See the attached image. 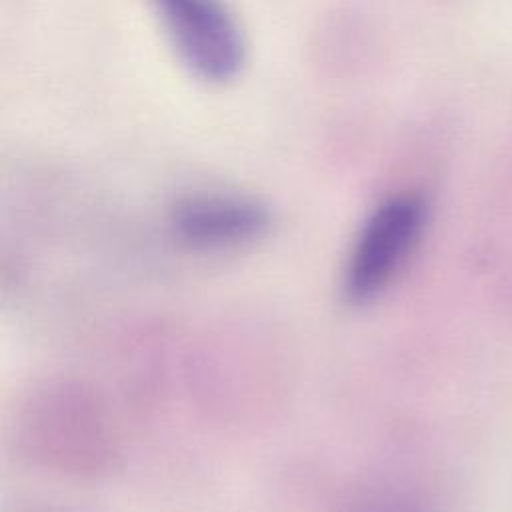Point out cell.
Returning a JSON list of instances; mask_svg holds the SVG:
<instances>
[{"instance_id": "6da1fadb", "label": "cell", "mask_w": 512, "mask_h": 512, "mask_svg": "<svg viewBox=\"0 0 512 512\" xmlns=\"http://www.w3.org/2000/svg\"><path fill=\"white\" fill-rule=\"evenodd\" d=\"M426 218V202L414 192L392 194L366 216L342 270L348 304L364 306L386 292L414 254Z\"/></svg>"}, {"instance_id": "7a4b0ae2", "label": "cell", "mask_w": 512, "mask_h": 512, "mask_svg": "<svg viewBox=\"0 0 512 512\" xmlns=\"http://www.w3.org/2000/svg\"><path fill=\"white\" fill-rule=\"evenodd\" d=\"M182 64L206 82H228L244 64V38L224 0H150Z\"/></svg>"}, {"instance_id": "3957f363", "label": "cell", "mask_w": 512, "mask_h": 512, "mask_svg": "<svg viewBox=\"0 0 512 512\" xmlns=\"http://www.w3.org/2000/svg\"><path fill=\"white\" fill-rule=\"evenodd\" d=\"M170 232L194 250L238 248L260 238L270 226L268 208L234 192H196L174 202Z\"/></svg>"}, {"instance_id": "277c9868", "label": "cell", "mask_w": 512, "mask_h": 512, "mask_svg": "<svg viewBox=\"0 0 512 512\" xmlns=\"http://www.w3.org/2000/svg\"><path fill=\"white\" fill-rule=\"evenodd\" d=\"M368 512H424L420 506L414 504H406V502H390V504H382V506H374Z\"/></svg>"}]
</instances>
